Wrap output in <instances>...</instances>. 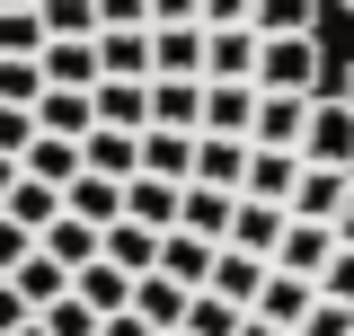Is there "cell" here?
<instances>
[{
    "label": "cell",
    "mask_w": 354,
    "mask_h": 336,
    "mask_svg": "<svg viewBox=\"0 0 354 336\" xmlns=\"http://www.w3.org/2000/svg\"><path fill=\"white\" fill-rule=\"evenodd\" d=\"M257 36H319V0H248Z\"/></svg>",
    "instance_id": "f546056e"
},
{
    "label": "cell",
    "mask_w": 354,
    "mask_h": 336,
    "mask_svg": "<svg viewBox=\"0 0 354 336\" xmlns=\"http://www.w3.org/2000/svg\"><path fill=\"white\" fill-rule=\"evenodd\" d=\"M337 97H346V106H354V62H346V80H337Z\"/></svg>",
    "instance_id": "f907efd6"
},
{
    "label": "cell",
    "mask_w": 354,
    "mask_h": 336,
    "mask_svg": "<svg viewBox=\"0 0 354 336\" xmlns=\"http://www.w3.org/2000/svg\"><path fill=\"white\" fill-rule=\"evenodd\" d=\"M18 336H44V319H27V328H18Z\"/></svg>",
    "instance_id": "816d5d0a"
},
{
    "label": "cell",
    "mask_w": 354,
    "mask_h": 336,
    "mask_svg": "<svg viewBox=\"0 0 354 336\" xmlns=\"http://www.w3.org/2000/svg\"><path fill=\"white\" fill-rule=\"evenodd\" d=\"M27 319H36V301H27L18 283H9V274H0V336H18Z\"/></svg>",
    "instance_id": "b9f144b4"
},
{
    "label": "cell",
    "mask_w": 354,
    "mask_h": 336,
    "mask_svg": "<svg viewBox=\"0 0 354 336\" xmlns=\"http://www.w3.org/2000/svg\"><path fill=\"white\" fill-rule=\"evenodd\" d=\"M0 53H9V62H36L44 53V18L36 9H0Z\"/></svg>",
    "instance_id": "d6a6232c"
},
{
    "label": "cell",
    "mask_w": 354,
    "mask_h": 336,
    "mask_svg": "<svg viewBox=\"0 0 354 336\" xmlns=\"http://www.w3.org/2000/svg\"><path fill=\"white\" fill-rule=\"evenodd\" d=\"M186 301H195V292H186V283H169V274H133V301H124V310L142 319V328L169 336V328H186Z\"/></svg>",
    "instance_id": "2e32d148"
},
{
    "label": "cell",
    "mask_w": 354,
    "mask_h": 336,
    "mask_svg": "<svg viewBox=\"0 0 354 336\" xmlns=\"http://www.w3.org/2000/svg\"><path fill=\"white\" fill-rule=\"evenodd\" d=\"M248 124H257V80H204V124L195 133H239L248 142Z\"/></svg>",
    "instance_id": "9c48e42d"
},
{
    "label": "cell",
    "mask_w": 354,
    "mask_h": 336,
    "mask_svg": "<svg viewBox=\"0 0 354 336\" xmlns=\"http://www.w3.org/2000/svg\"><path fill=\"white\" fill-rule=\"evenodd\" d=\"M239 336H283V328H266V319H257V310H248V319H239Z\"/></svg>",
    "instance_id": "c3c4849f"
},
{
    "label": "cell",
    "mask_w": 354,
    "mask_h": 336,
    "mask_svg": "<svg viewBox=\"0 0 354 336\" xmlns=\"http://www.w3.org/2000/svg\"><path fill=\"white\" fill-rule=\"evenodd\" d=\"M27 256H36V230L0 212V274H9V265H27Z\"/></svg>",
    "instance_id": "60d3db41"
},
{
    "label": "cell",
    "mask_w": 354,
    "mask_h": 336,
    "mask_svg": "<svg viewBox=\"0 0 354 336\" xmlns=\"http://www.w3.org/2000/svg\"><path fill=\"white\" fill-rule=\"evenodd\" d=\"M97 27H151V0H97Z\"/></svg>",
    "instance_id": "7bdbcfd3"
},
{
    "label": "cell",
    "mask_w": 354,
    "mask_h": 336,
    "mask_svg": "<svg viewBox=\"0 0 354 336\" xmlns=\"http://www.w3.org/2000/svg\"><path fill=\"white\" fill-rule=\"evenodd\" d=\"M36 319H44V336H97V310H88L80 292H62V301H44Z\"/></svg>",
    "instance_id": "d590c367"
},
{
    "label": "cell",
    "mask_w": 354,
    "mask_h": 336,
    "mask_svg": "<svg viewBox=\"0 0 354 336\" xmlns=\"http://www.w3.org/2000/svg\"><path fill=\"white\" fill-rule=\"evenodd\" d=\"M88 115L115 133H151V80H97L88 88Z\"/></svg>",
    "instance_id": "ba28073f"
},
{
    "label": "cell",
    "mask_w": 354,
    "mask_h": 336,
    "mask_svg": "<svg viewBox=\"0 0 354 336\" xmlns=\"http://www.w3.org/2000/svg\"><path fill=\"white\" fill-rule=\"evenodd\" d=\"M257 88H292V97H319V36H266L257 44Z\"/></svg>",
    "instance_id": "7a4b0ae2"
},
{
    "label": "cell",
    "mask_w": 354,
    "mask_h": 336,
    "mask_svg": "<svg viewBox=\"0 0 354 336\" xmlns=\"http://www.w3.org/2000/svg\"><path fill=\"white\" fill-rule=\"evenodd\" d=\"M0 9H36V0H0Z\"/></svg>",
    "instance_id": "f5cc1de1"
},
{
    "label": "cell",
    "mask_w": 354,
    "mask_h": 336,
    "mask_svg": "<svg viewBox=\"0 0 354 336\" xmlns=\"http://www.w3.org/2000/svg\"><path fill=\"white\" fill-rule=\"evenodd\" d=\"M97 80H151V27H97Z\"/></svg>",
    "instance_id": "8fae6325"
},
{
    "label": "cell",
    "mask_w": 354,
    "mask_h": 336,
    "mask_svg": "<svg viewBox=\"0 0 354 336\" xmlns=\"http://www.w3.org/2000/svg\"><path fill=\"white\" fill-rule=\"evenodd\" d=\"M97 256H106V265H124V274H160V230H142V221L115 212V221L97 230Z\"/></svg>",
    "instance_id": "5bb4252c"
},
{
    "label": "cell",
    "mask_w": 354,
    "mask_h": 336,
    "mask_svg": "<svg viewBox=\"0 0 354 336\" xmlns=\"http://www.w3.org/2000/svg\"><path fill=\"white\" fill-rule=\"evenodd\" d=\"M169 336H186V328H169Z\"/></svg>",
    "instance_id": "db71d44e"
},
{
    "label": "cell",
    "mask_w": 354,
    "mask_h": 336,
    "mask_svg": "<svg viewBox=\"0 0 354 336\" xmlns=\"http://www.w3.org/2000/svg\"><path fill=\"white\" fill-rule=\"evenodd\" d=\"M151 27H195V0H151Z\"/></svg>",
    "instance_id": "f6af8a7d"
},
{
    "label": "cell",
    "mask_w": 354,
    "mask_h": 336,
    "mask_svg": "<svg viewBox=\"0 0 354 336\" xmlns=\"http://www.w3.org/2000/svg\"><path fill=\"white\" fill-rule=\"evenodd\" d=\"M36 248L53 256V265H62V274H80L88 256H97V230H88L80 212H53V221H44V230H36Z\"/></svg>",
    "instance_id": "cb8c5ba5"
},
{
    "label": "cell",
    "mask_w": 354,
    "mask_h": 336,
    "mask_svg": "<svg viewBox=\"0 0 354 336\" xmlns=\"http://www.w3.org/2000/svg\"><path fill=\"white\" fill-rule=\"evenodd\" d=\"M274 239H283V204H230V239L221 248H248V256H274Z\"/></svg>",
    "instance_id": "d4e9b609"
},
{
    "label": "cell",
    "mask_w": 354,
    "mask_h": 336,
    "mask_svg": "<svg viewBox=\"0 0 354 336\" xmlns=\"http://www.w3.org/2000/svg\"><path fill=\"white\" fill-rule=\"evenodd\" d=\"M9 186H18V160H9V151H0V195H9Z\"/></svg>",
    "instance_id": "681fc988"
},
{
    "label": "cell",
    "mask_w": 354,
    "mask_h": 336,
    "mask_svg": "<svg viewBox=\"0 0 354 336\" xmlns=\"http://www.w3.org/2000/svg\"><path fill=\"white\" fill-rule=\"evenodd\" d=\"M18 168H27L36 186H53V195H62V186L80 177V142H62V133H36V142L18 151Z\"/></svg>",
    "instance_id": "44dd1931"
},
{
    "label": "cell",
    "mask_w": 354,
    "mask_h": 336,
    "mask_svg": "<svg viewBox=\"0 0 354 336\" xmlns=\"http://www.w3.org/2000/svg\"><path fill=\"white\" fill-rule=\"evenodd\" d=\"M257 283H266V256H248V248H213V274H204V292H221L230 310H248V301H257Z\"/></svg>",
    "instance_id": "d6986e66"
},
{
    "label": "cell",
    "mask_w": 354,
    "mask_h": 336,
    "mask_svg": "<svg viewBox=\"0 0 354 336\" xmlns=\"http://www.w3.org/2000/svg\"><path fill=\"white\" fill-rule=\"evenodd\" d=\"M88 124H97V115H88V88H44V97H36V133H62V142H80Z\"/></svg>",
    "instance_id": "f1b7e54d"
},
{
    "label": "cell",
    "mask_w": 354,
    "mask_h": 336,
    "mask_svg": "<svg viewBox=\"0 0 354 336\" xmlns=\"http://www.w3.org/2000/svg\"><path fill=\"white\" fill-rule=\"evenodd\" d=\"M0 212H9V221H27V230H44V221H53V212H62V195H53V186H36V177H27V168H18V186H9V195H0Z\"/></svg>",
    "instance_id": "4dcf8cb0"
},
{
    "label": "cell",
    "mask_w": 354,
    "mask_h": 336,
    "mask_svg": "<svg viewBox=\"0 0 354 336\" xmlns=\"http://www.w3.org/2000/svg\"><path fill=\"white\" fill-rule=\"evenodd\" d=\"M80 168H97V177H115V186H124L133 168H142V133H115V124H88V133H80Z\"/></svg>",
    "instance_id": "e0dca14e"
},
{
    "label": "cell",
    "mask_w": 354,
    "mask_h": 336,
    "mask_svg": "<svg viewBox=\"0 0 354 336\" xmlns=\"http://www.w3.org/2000/svg\"><path fill=\"white\" fill-rule=\"evenodd\" d=\"M239 168H248V142H239V133H195V177H186V186L239 195Z\"/></svg>",
    "instance_id": "4fadbf2b"
},
{
    "label": "cell",
    "mask_w": 354,
    "mask_h": 336,
    "mask_svg": "<svg viewBox=\"0 0 354 336\" xmlns=\"http://www.w3.org/2000/svg\"><path fill=\"white\" fill-rule=\"evenodd\" d=\"M257 27H204V80H257Z\"/></svg>",
    "instance_id": "52a82bcc"
},
{
    "label": "cell",
    "mask_w": 354,
    "mask_h": 336,
    "mask_svg": "<svg viewBox=\"0 0 354 336\" xmlns=\"http://www.w3.org/2000/svg\"><path fill=\"white\" fill-rule=\"evenodd\" d=\"M177 195H186V186H169V177H124V221L177 230Z\"/></svg>",
    "instance_id": "484cf974"
},
{
    "label": "cell",
    "mask_w": 354,
    "mask_h": 336,
    "mask_svg": "<svg viewBox=\"0 0 354 336\" xmlns=\"http://www.w3.org/2000/svg\"><path fill=\"white\" fill-rule=\"evenodd\" d=\"M230 204H239V195H221V186H186V195H177V230H195V239H230Z\"/></svg>",
    "instance_id": "603a6c76"
},
{
    "label": "cell",
    "mask_w": 354,
    "mask_h": 336,
    "mask_svg": "<svg viewBox=\"0 0 354 336\" xmlns=\"http://www.w3.org/2000/svg\"><path fill=\"white\" fill-rule=\"evenodd\" d=\"M62 212H80L88 230H106V221L124 212V186H115V177H97V168H80V177L62 186Z\"/></svg>",
    "instance_id": "7402d4cb"
},
{
    "label": "cell",
    "mask_w": 354,
    "mask_h": 336,
    "mask_svg": "<svg viewBox=\"0 0 354 336\" xmlns=\"http://www.w3.org/2000/svg\"><path fill=\"white\" fill-rule=\"evenodd\" d=\"M292 336H354V310H346V301H310V319Z\"/></svg>",
    "instance_id": "f35d334b"
},
{
    "label": "cell",
    "mask_w": 354,
    "mask_h": 336,
    "mask_svg": "<svg viewBox=\"0 0 354 336\" xmlns=\"http://www.w3.org/2000/svg\"><path fill=\"white\" fill-rule=\"evenodd\" d=\"M44 97V62H9L0 53V106H36Z\"/></svg>",
    "instance_id": "8d00e7d4"
},
{
    "label": "cell",
    "mask_w": 354,
    "mask_h": 336,
    "mask_svg": "<svg viewBox=\"0 0 354 336\" xmlns=\"http://www.w3.org/2000/svg\"><path fill=\"white\" fill-rule=\"evenodd\" d=\"M44 36H97V0H36Z\"/></svg>",
    "instance_id": "e575fe53"
},
{
    "label": "cell",
    "mask_w": 354,
    "mask_h": 336,
    "mask_svg": "<svg viewBox=\"0 0 354 336\" xmlns=\"http://www.w3.org/2000/svg\"><path fill=\"white\" fill-rule=\"evenodd\" d=\"M319 301H346V310H354V248H346V239H337V256L319 265Z\"/></svg>",
    "instance_id": "74e56055"
},
{
    "label": "cell",
    "mask_w": 354,
    "mask_h": 336,
    "mask_svg": "<svg viewBox=\"0 0 354 336\" xmlns=\"http://www.w3.org/2000/svg\"><path fill=\"white\" fill-rule=\"evenodd\" d=\"M337 239L354 248V186H346V212H337Z\"/></svg>",
    "instance_id": "7dc6e473"
},
{
    "label": "cell",
    "mask_w": 354,
    "mask_h": 336,
    "mask_svg": "<svg viewBox=\"0 0 354 336\" xmlns=\"http://www.w3.org/2000/svg\"><path fill=\"white\" fill-rule=\"evenodd\" d=\"M133 177H169V186H186V177H195V133L151 124V133H142V168H133Z\"/></svg>",
    "instance_id": "ac0fdd59"
},
{
    "label": "cell",
    "mask_w": 354,
    "mask_h": 336,
    "mask_svg": "<svg viewBox=\"0 0 354 336\" xmlns=\"http://www.w3.org/2000/svg\"><path fill=\"white\" fill-rule=\"evenodd\" d=\"M97 336H160V328H142L133 310H106V319H97Z\"/></svg>",
    "instance_id": "bcb514c9"
},
{
    "label": "cell",
    "mask_w": 354,
    "mask_h": 336,
    "mask_svg": "<svg viewBox=\"0 0 354 336\" xmlns=\"http://www.w3.org/2000/svg\"><path fill=\"white\" fill-rule=\"evenodd\" d=\"M346 9H354V0H346Z\"/></svg>",
    "instance_id": "11a10c76"
},
{
    "label": "cell",
    "mask_w": 354,
    "mask_h": 336,
    "mask_svg": "<svg viewBox=\"0 0 354 336\" xmlns=\"http://www.w3.org/2000/svg\"><path fill=\"white\" fill-rule=\"evenodd\" d=\"M239 319H248V310H230L221 292H195V301H186V336H239Z\"/></svg>",
    "instance_id": "836d02e7"
},
{
    "label": "cell",
    "mask_w": 354,
    "mask_h": 336,
    "mask_svg": "<svg viewBox=\"0 0 354 336\" xmlns=\"http://www.w3.org/2000/svg\"><path fill=\"white\" fill-rule=\"evenodd\" d=\"M310 301H319V283H310V274H274V265H266V283H257V301H248V310H257L266 328H301L310 319Z\"/></svg>",
    "instance_id": "8992f818"
},
{
    "label": "cell",
    "mask_w": 354,
    "mask_h": 336,
    "mask_svg": "<svg viewBox=\"0 0 354 336\" xmlns=\"http://www.w3.org/2000/svg\"><path fill=\"white\" fill-rule=\"evenodd\" d=\"M301 168H346L354 177V106L337 88L310 97V124H301Z\"/></svg>",
    "instance_id": "6da1fadb"
},
{
    "label": "cell",
    "mask_w": 354,
    "mask_h": 336,
    "mask_svg": "<svg viewBox=\"0 0 354 336\" xmlns=\"http://www.w3.org/2000/svg\"><path fill=\"white\" fill-rule=\"evenodd\" d=\"M301 124H310V97L257 88V124H248V142H266V151H301Z\"/></svg>",
    "instance_id": "5b68a950"
},
{
    "label": "cell",
    "mask_w": 354,
    "mask_h": 336,
    "mask_svg": "<svg viewBox=\"0 0 354 336\" xmlns=\"http://www.w3.org/2000/svg\"><path fill=\"white\" fill-rule=\"evenodd\" d=\"M71 292H80L88 310L106 319V310H124V301H133V274H124V265H106V256H88L80 274H71Z\"/></svg>",
    "instance_id": "83f0119b"
},
{
    "label": "cell",
    "mask_w": 354,
    "mask_h": 336,
    "mask_svg": "<svg viewBox=\"0 0 354 336\" xmlns=\"http://www.w3.org/2000/svg\"><path fill=\"white\" fill-rule=\"evenodd\" d=\"M27 142H36V106H0V151L18 160Z\"/></svg>",
    "instance_id": "ab89813d"
},
{
    "label": "cell",
    "mask_w": 354,
    "mask_h": 336,
    "mask_svg": "<svg viewBox=\"0 0 354 336\" xmlns=\"http://www.w3.org/2000/svg\"><path fill=\"white\" fill-rule=\"evenodd\" d=\"M346 186H354L346 168H301V186H292V204H283V212H292V221H328V230H337Z\"/></svg>",
    "instance_id": "9a60e30c"
},
{
    "label": "cell",
    "mask_w": 354,
    "mask_h": 336,
    "mask_svg": "<svg viewBox=\"0 0 354 336\" xmlns=\"http://www.w3.org/2000/svg\"><path fill=\"white\" fill-rule=\"evenodd\" d=\"M292 186H301V151H266V142H248L239 195H248V204H292Z\"/></svg>",
    "instance_id": "3957f363"
},
{
    "label": "cell",
    "mask_w": 354,
    "mask_h": 336,
    "mask_svg": "<svg viewBox=\"0 0 354 336\" xmlns=\"http://www.w3.org/2000/svg\"><path fill=\"white\" fill-rule=\"evenodd\" d=\"M151 80H204V27H151Z\"/></svg>",
    "instance_id": "7c38bea8"
},
{
    "label": "cell",
    "mask_w": 354,
    "mask_h": 336,
    "mask_svg": "<svg viewBox=\"0 0 354 336\" xmlns=\"http://www.w3.org/2000/svg\"><path fill=\"white\" fill-rule=\"evenodd\" d=\"M328 256H337V230H328V221H292V212H283V239H274L266 265H274V274H310V283H319V265H328Z\"/></svg>",
    "instance_id": "277c9868"
},
{
    "label": "cell",
    "mask_w": 354,
    "mask_h": 336,
    "mask_svg": "<svg viewBox=\"0 0 354 336\" xmlns=\"http://www.w3.org/2000/svg\"><path fill=\"white\" fill-rule=\"evenodd\" d=\"M151 124L195 133L204 124V80H151Z\"/></svg>",
    "instance_id": "4316f807"
},
{
    "label": "cell",
    "mask_w": 354,
    "mask_h": 336,
    "mask_svg": "<svg viewBox=\"0 0 354 336\" xmlns=\"http://www.w3.org/2000/svg\"><path fill=\"white\" fill-rule=\"evenodd\" d=\"M9 283H18V292H27V301H36V310H44V301H62V292H71V274H62V265H53V256H27V265H9Z\"/></svg>",
    "instance_id": "1f68e13d"
},
{
    "label": "cell",
    "mask_w": 354,
    "mask_h": 336,
    "mask_svg": "<svg viewBox=\"0 0 354 336\" xmlns=\"http://www.w3.org/2000/svg\"><path fill=\"white\" fill-rule=\"evenodd\" d=\"M195 27H248V0H195Z\"/></svg>",
    "instance_id": "ee69618b"
},
{
    "label": "cell",
    "mask_w": 354,
    "mask_h": 336,
    "mask_svg": "<svg viewBox=\"0 0 354 336\" xmlns=\"http://www.w3.org/2000/svg\"><path fill=\"white\" fill-rule=\"evenodd\" d=\"M44 88H97V36H44Z\"/></svg>",
    "instance_id": "30bf717a"
},
{
    "label": "cell",
    "mask_w": 354,
    "mask_h": 336,
    "mask_svg": "<svg viewBox=\"0 0 354 336\" xmlns=\"http://www.w3.org/2000/svg\"><path fill=\"white\" fill-rule=\"evenodd\" d=\"M160 274L186 283V292H204V274H213V239H195V230H160Z\"/></svg>",
    "instance_id": "ffe728a7"
}]
</instances>
